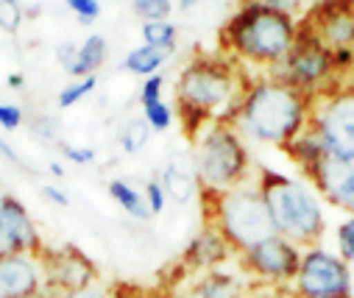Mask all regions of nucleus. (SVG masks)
Instances as JSON below:
<instances>
[{
    "instance_id": "obj_22",
    "label": "nucleus",
    "mask_w": 354,
    "mask_h": 298,
    "mask_svg": "<svg viewBox=\"0 0 354 298\" xmlns=\"http://www.w3.org/2000/svg\"><path fill=\"white\" fill-rule=\"evenodd\" d=\"M167 53L165 50H156V48H151V45H137V48H131L129 53H126V59H123V70H129L131 75H137V78H148V75H156V73H162V67L167 64Z\"/></svg>"
},
{
    "instance_id": "obj_14",
    "label": "nucleus",
    "mask_w": 354,
    "mask_h": 298,
    "mask_svg": "<svg viewBox=\"0 0 354 298\" xmlns=\"http://www.w3.org/2000/svg\"><path fill=\"white\" fill-rule=\"evenodd\" d=\"M301 26L310 28L329 50L354 48V0H321Z\"/></svg>"
},
{
    "instance_id": "obj_1",
    "label": "nucleus",
    "mask_w": 354,
    "mask_h": 298,
    "mask_svg": "<svg viewBox=\"0 0 354 298\" xmlns=\"http://www.w3.org/2000/svg\"><path fill=\"white\" fill-rule=\"evenodd\" d=\"M251 73L223 53L193 56L176 78V118L193 142L209 123H232Z\"/></svg>"
},
{
    "instance_id": "obj_31",
    "label": "nucleus",
    "mask_w": 354,
    "mask_h": 298,
    "mask_svg": "<svg viewBox=\"0 0 354 298\" xmlns=\"http://www.w3.org/2000/svg\"><path fill=\"white\" fill-rule=\"evenodd\" d=\"M64 6L73 12V17L81 26H93L101 17V0H64Z\"/></svg>"
},
{
    "instance_id": "obj_28",
    "label": "nucleus",
    "mask_w": 354,
    "mask_h": 298,
    "mask_svg": "<svg viewBox=\"0 0 354 298\" xmlns=\"http://www.w3.org/2000/svg\"><path fill=\"white\" fill-rule=\"evenodd\" d=\"M240 6H251V9H265L274 15H285L299 20V15L304 12V0H240Z\"/></svg>"
},
{
    "instance_id": "obj_42",
    "label": "nucleus",
    "mask_w": 354,
    "mask_h": 298,
    "mask_svg": "<svg viewBox=\"0 0 354 298\" xmlns=\"http://www.w3.org/2000/svg\"><path fill=\"white\" fill-rule=\"evenodd\" d=\"M6 84H9V89H23L26 86V75L23 73H9L6 75Z\"/></svg>"
},
{
    "instance_id": "obj_23",
    "label": "nucleus",
    "mask_w": 354,
    "mask_h": 298,
    "mask_svg": "<svg viewBox=\"0 0 354 298\" xmlns=\"http://www.w3.org/2000/svg\"><path fill=\"white\" fill-rule=\"evenodd\" d=\"M140 37H142V45H151L156 50H165L167 56H173L176 48H179V28H176L173 20H151V23H142Z\"/></svg>"
},
{
    "instance_id": "obj_13",
    "label": "nucleus",
    "mask_w": 354,
    "mask_h": 298,
    "mask_svg": "<svg viewBox=\"0 0 354 298\" xmlns=\"http://www.w3.org/2000/svg\"><path fill=\"white\" fill-rule=\"evenodd\" d=\"M304 178L324 204L354 215V153H326Z\"/></svg>"
},
{
    "instance_id": "obj_11",
    "label": "nucleus",
    "mask_w": 354,
    "mask_h": 298,
    "mask_svg": "<svg viewBox=\"0 0 354 298\" xmlns=\"http://www.w3.org/2000/svg\"><path fill=\"white\" fill-rule=\"evenodd\" d=\"M42 273H45V298H56L62 292L81 290L93 281H101L98 265L75 245H45L39 254Z\"/></svg>"
},
{
    "instance_id": "obj_29",
    "label": "nucleus",
    "mask_w": 354,
    "mask_h": 298,
    "mask_svg": "<svg viewBox=\"0 0 354 298\" xmlns=\"http://www.w3.org/2000/svg\"><path fill=\"white\" fill-rule=\"evenodd\" d=\"M26 23V9L20 0H0V31L17 34Z\"/></svg>"
},
{
    "instance_id": "obj_9",
    "label": "nucleus",
    "mask_w": 354,
    "mask_h": 298,
    "mask_svg": "<svg viewBox=\"0 0 354 298\" xmlns=\"http://www.w3.org/2000/svg\"><path fill=\"white\" fill-rule=\"evenodd\" d=\"M301 251L290 240L274 234L268 240L257 243L254 248L243 251L237 257V270L251 281V287H268V290H290L299 265Z\"/></svg>"
},
{
    "instance_id": "obj_8",
    "label": "nucleus",
    "mask_w": 354,
    "mask_h": 298,
    "mask_svg": "<svg viewBox=\"0 0 354 298\" xmlns=\"http://www.w3.org/2000/svg\"><path fill=\"white\" fill-rule=\"evenodd\" d=\"M288 295L290 298H354V270L335 251L324 245H310L301 251V265Z\"/></svg>"
},
{
    "instance_id": "obj_15",
    "label": "nucleus",
    "mask_w": 354,
    "mask_h": 298,
    "mask_svg": "<svg viewBox=\"0 0 354 298\" xmlns=\"http://www.w3.org/2000/svg\"><path fill=\"white\" fill-rule=\"evenodd\" d=\"M0 298H45V273L39 257H0Z\"/></svg>"
},
{
    "instance_id": "obj_45",
    "label": "nucleus",
    "mask_w": 354,
    "mask_h": 298,
    "mask_svg": "<svg viewBox=\"0 0 354 298\" xmlns=\"http://www.w3.org/2000/svg\"><path fill=\"white\" fill-rule=\"evenodd\" d=\"M348 84H351V86H354V73H351V75H348Z\"/></svg>"
},
{
    "instance_id": "obj_5",
    "label": "nucleus",
    "mask_w": 354,
    "mask_h": 298,
    "mask_svg": "<svg viewBox=\"0 0 354 298\" xmlns=\"http://www.w3.org/2000/svg\"><path fill=\"white\" fill-rule=\"evenodd\" d=\"M198 201L204 207V223L221 232V237L234 251V259L243 251L254 248L257 243L277 234L268 207H265V198L254 178L223 192L201 189Z\"/></svg>"
},
{
    "instance_id": "obj_39",
    "label": "nucleus",
    "mask_w": 354,
    "mask_h": 298,
    "mask_svg": "<svg viewBox=\"0 0 354 298\" xmlns=\"http://www.w3.org/2000/svg\"><path fill=\"white\" fill-rule=\"evenodd\" d=\"M42 198H45V201H50L53 207H59V209H67L70 207V195L62 187H56V184H45L42 187Z\"/></svg>"
},
{
    "instance_id": "obj_20",
    "label": "nucleus",
    "mask_w": 354,
    "mask_h": 298,
    "mask_svg": "<svg viewBox=\"0 0 354 298\" xmlns=\"http://www.w3.org/2000/svg\"><path fill=\"white\" fill-rule=\"evenodd\" d=\"M109 59V42L104 34H90L75 53V64L70 70V78H86V75H98V70Z\"/></svg>"
},
{
    "instance_id": "obj_37",
    "label": "nucleus",
    "mask_w": 354,
    "mask_h": 298,
    "mask_svg": "<svg viewBox=\"0 0 354 298\" xmlns=\"http://www.w3.org/2000/svg\"><path fill=\"white\" fill-rule=\"evenodd\" d=\"M56 298H112V287L104 284V281H93L81 290H73V292H62Z\"/></svg>"
},
{
    "instance_id": "obj_24",
    "label": "nucleus",
    "mask_w": 354,
    "mask_h": 298,
    "mask_svg": "<svg viewBox=\"0 0 354 298\" xmlns=\"http://www.w3.org/2000/svg\"><path fill=\"white\" fill-rule=\"evenodd\" d=\"M151 134H153V131H151V126L142 120V115H140V118H129V120L120 126V131H118V145H120L123 153L134 156V153H140V151L148 145Z\"/></svg>"
},
{
    "instance_id": "obj_33",
    "label": "nucleus",
    "mask_w": 354,
    "mask_h": 298,
    "mask_svg": "<svg viewBox=\"0 0 354 298\" xmlns=\"http://www.w3.org/2000/svg\"><path fill=\"white\" fill-rule=\"evenodd\" d=\"M31 134L37 137V140H42V142H48V145H59L62 140H59V120L56 118H50V115H37L34 120H31Z\"/></svg>"
},
{
    "instance_id": "obj_30",
    "label": "nucleus",
    "mask_w": 354,
    "mask_h": 298,
    "mask_svg": "<svg viewBox=\"0 0 354 298\" xmlns=\"http://www.w3.org/2000/svg\"><path fill=\"white\" fill-rule=\"evenodd\" d=\"M335 245H337V257L354 268V215H348L335 229Z\"/></svg>"
},
{
    "instance_id": "obj_43",
    "label": "nucleus",
    "mask_w": 354,
    "mask_h": 298,
    "mask_svg": "<svg viewBox=\"0 0 354 298\" xmlns=\"http://www.w3.org/2000/svg\"><path fill=\"white\" fill-rule=\"evenodd\" d=\"M173 3H176V6H179L182 12H190V9H196V6L201 3V0H173Z\"/></svg>"
},
{
    "instance_id": "obj_3",
    "label": "nucleus",
    "mask_w": 354,
    "mask_h": 298,
    "mask_svg": "<svg viewBox=\"0 0 354 298\" xmlns=\"http://www.w3.org/2000/svg\"><path fill=\"white\" fill-rule=\"evenodd\" d=\"M299 39V20L240 6L221 28V50L245 73L265 75L285 62Z\"/></svg>"
},
{
    "instance_id": "obj_44",
    "label": "nucleus",
    "mask_w": 354,
    "mask_h": 298,
    "mask_svg": "<svg viewBox=\"0 0 354 298\" xmlns=\"http://www.w3.org/2000/svg\"><path fill=\"white\" fill-rule=\"evenodd\" d=\"M48 170H50V176H56V178H62V176H64V165H62V162H50V165H48Z\"/></svg>"
},
{
    "instance_id": "obj_40",
    "label": "nucleus",
    "mask_w": 354,
    "mask_h": 298,
    "mask_svg": "<svg viewBox=\"0 0 354 298\" xmlns=\"http://www.w3.org/2000/svg\"><path fill=\"white\" fill-rule=\"evenodd\" d=\"M0 156H3V159H6L9 165H15V167H20V170H28V165H26V159H23V156H20V153H17V151H15V148H12V145H9V142H6L3 137H0Z\"/></svg>"
},
{
    "instance_id": "obj_35",
    "label": "nucleus",
    "mask_w": 354,
    "mask_h": 298,
    "mask_svg": "<svg viewBox=\"0 0 354 298\" xmlns=\"http://www.w3.org/2000/svg\"><path fill=\"white\" fill-rule=\"evenodd\" d=\"M59 151H62V156H64L67 162H73V165H78V167H86V165H93V162L98 159L95 148H90V145H70V142H59Z\"/></svg>"
},
{
    "instance_id": "obj_36",
    "label": "nucleus",
    "mask_w": 354,
    "mask_h": 298,
    "mask_svg": "<svg viewBox=\"0 0 354 298\" xmlns=\"http://www.w3.org/2000/svg\"><path fill=\"white\" fill-rule=\"evenodd\" d=\"M26 123V112L17 104H0V131H17Z\"/></svg>"
},
{
    "instance_id": "obj_27",
    "label": "nucleus",
    "mask_w": 354,
    "mask_h": 298,
    "mask_svg": "<svg viewBox=\"0 0 354 298\" xmlns=\"http://www.w3.org/2000/svg\"><path fill=\"white\" fill-rule=\"evenodd\" d=\"M142 120L151 126V131H167L176 120V109L167 104V101H156V104H148L142 106Z\"/></svg>"
},
{
    "instance_id": "obj_17",
    "label": "nucleus",
    "mask_w": 354,
    "mask_h": 298,
    "mask_svg": "<svg viewBox=\"0 0 354 298\" xmlns=\"http://www.w3.org/2000/svg\"><path fill=\"white\" fill-rule=\"evenodd\" d=\"M248 292H251V281L240 270L215 268L190 276L179 290V298H245Z\"/></svg>"
},
{
    "instance_id": "obj_19",
    "label": "nucleus",
    "mask_w": 354,
    "mask_h": 298,
    "mask_svg": "<svg viewBox=\"0 0 354 298\" xmlns=\"http://www.w3.org/2000/svg\"><path fill=\"white\" fill-rule=\"evenodd\" d=\"M282 153H285V156H288V159L307 176V173H310V170H313L329 151H326L324 140L318 137V131L307 126L301 134H296V137L282 148Z\"/></svg>"
},
{
    "instance_id": "obj_10",
    "label": "nucleus",
    "mask_w": 354,
    "mask_h": 298,
    "mask_svg": "<svg viewBox=\"0 0 354 298\" xmlns=\"http://www.w3.org/2000/svg\"><path fill=\"white\" fill-rule=\"evenodd\" d=\"M310 129L318 131L329 153H354V86L348 81L313 97Z\"/></svg>"
},
{
    "instance_id": "obj_12",
    "label": "nucleus",
    "mask_w": 354,
    "mask_h": 298,
    "mask_svg": "<svg viewBox=\"0 0 354 298\" xmlns=\"http://www.w3.org/2000/svg\"><path fill=\"white\" fill-rule=\"evenodd\" d=\"M42 248L45 240L28 207L17 195L3 192L0 195V257H15V254L39 257Z\"/></svg>"
},
{
    "instance_id": "obj_46",
    "label": "nucleus",
    "mask_w": 354,
    "mask_h": 298,
    "mask_svg": "<svg viewBox=\"0 0 354 298\" xmlns=\"http://www.w3.org/2000/svg\"><path fill=\"white\" fill-rule=\"evenodd\" d=\"M0 195H3V189H0Z\"/></svg>"
},
{
    "instance_id": "obj_32",
    "label": "nucleus",
    "mask_w": 354,
    "mask_h": 298,
    "mask_svg": "<svg viewBox=\"0 0 354 298\" xmlns=\"http://www.w3.org/2000/svg\"><path fill=\"white\" fill-rule=\"evenodd\" d=\"M142 195H145V204H148L151 218L165 212V207H167V195H165V187H162L159 178H148L145 187H142Z\"/></svg>"
},
{
    "instance_id": "obj_18",
    "label": "nucleus",
    "mask_w": 354,
    "mask_h": 298,
    "mask_svg": "<svg viewBox=\"0 0 354 298\" xmlns=\"http://www.w3.org/2000/svg\"><path fill=\"white\" fill-rule=\"evenodd\" d=\"M159 181L165 187L167 201L179 204V207L196 201V198L201 195V181H198V173H196V165H193V153H187V151L167 156V162L162 165Z\"/></svg>"
},
{
    "instance_id": "obj_4",
    "label": "nucleus",
    "mask_w": 354,
    "mask_h": 298,
    "mask_svg": "<svg viewBox=\"0 0 354 298\" xmlns=\"http://www.w3.org/2000/svg\"><path fill=\"white\" fill-rule=\"evenodd\" d=\"M274 229L279 237L290 240L299 248L321 245L326 232L324 201L307 178H293L271 167H259L254 176Z\"/></svg>"
},
{
    "instance_id": "obj_2",
    "label": "nucleus",
    "mask_w": 354,
    "mask_h": 298,
    "mask_svg": "<svg viewBox=\"0 0 354 298\" xmlns=\"http://www.w3.org/2000/svg\"><path fill=\"white\" fill-rule=\"evenodd\" d=\"M313 97L274 75H251L232 126L245 142L285 148L310 126Z\"/></svg>"
},
{
    "instance_id": "obj_16",
    "label": "nucleus",
    "mask_w": 354,
    "mask_h": 298,
    "mask_svg": "<svg viewBox=\"0 0 354 298\" xmlns=\"http://www.w3.org/2000/svg\"><path fill=\"white\" fill-rule=\"evenodd\" d=\"M234 259V251L229 248V243L221 237V232L215 226H201V232L187 243L185 254H182V270L190 276L196 273H207L215 268H226V262Z\"/></svg>"
},
{
    "instance_id": "obj_38",
    "label": "nucleus",
    "mask_w": 354,
    "mask_h": 298,
    "mask_svg": "<svg viewBox=\"0 0 354 298\" xmlns=\"http://www.w3.org/2000/svg\"><path fill=\"white\" fill-rule=\"evenodd\" d=\"M75 53H78V45L75 42H62L59 48H56V62H59V67L70 75V70H73V64H75Z\"/></svg>"
},
{
    "instance_id": "obj_25",
    "label": "nucleus",
    "mask_w": 354,
    "mask_h": 298,
    "mask_svg": "<svg viewBox=\"0 0 354 298\" xmlns=\"http://www.w3.org/2000/svg\"><path fill=\"white\" fill-rule=\"evenodd\" d=\"M98 86V75H86V78H70V84H64L56 95V106L59 109H73L75 104H81L84 97H90Z\"/></svg>"
},
{
    "instance_id": "obj_34",
    "label": "nucleus",
    "mask_w": 354,
    "mask_h": 298,
    "mask_svg": "<svg viewBox=\"0 0 354 298\" xmlns=\"http://www.w3.org/2000/svg\"><path fill=\"white\" fill-rule=\"evenodd\" d=\"M156 101H165V75L162 73L148 75L140 84V106H148V104H156Z\"/></svg>"
},
{
    "instance_id": "obj_21",
    "label": "nucleus",
    "mask_w": 354,
    "mask_h": 298,
    "mask_svg": "<svg viewBox=\"0 0 354 298\" xmlns=\"http://www.w3.org/2000/svg\"><path fill=\"white\" fill-rule=\"evenodd\" d=\"M106 189H109V198H112V201H115L129 218H134V221H151L145 195H142V189H137L131 181H126V178H112Z\"/></svg>"
},
{
    "instance_id": "obj_26",
    "label": "nucleus",
    "mask_w": 354,
    "mask_h": 298,
    "mask_svg": "<svg viewBox=\"0 0 354 298\" xmlns=\"http://www.w3.org/2000/svg\"><path fill=\"white\" fill-rule=\"evenodd\" d=\"M176 3L173 0H131V12L142 20V23H151V20H170Z\"/></svg>"
},
{
    "instance_id": "obj_6",
    "label": "nucleus",
    "mask_w": 354,
    "mask_h": 298,
    "mask_svg": "<svg viewBox=\"0 0 354 298\" xmlns=\"http://www.w3.org/2000/svg\"><path fill=\"white\" fill-rule=\"evenodd\" d=\"M190 153H193V165H196L201 189L223 192V189L251 181V176H254L248 142L240 137V131L232 123H209L193 140Z\"/></svg>"
},
{
    "instance_id": "obj_41",
    "label": "nucleus",
    "mask_w": 354,
    "mask_h": 298,
    "mask_svg": "<svg viewBox=\"0 0 354 298\" xmlns=\"http://www.w3.org/2000/svg\"><path fill=\"white\" fill-rule=\"evenodd\" d=\"M245 298H290L288 290H268V287H251Z\"/></svg>"
},
{
    "instance_id": "obj_7",
    "label": "nucleus",
    "mask_w": 354,
    "mask_h": 298,
    "mask_svg": "<svg viewBox=\"0 0 354 298\" xmlns=\"http://www.w3.org/2000/svg\"><path fill=\"white\" fill-rule=\"evenodd\" d=\"M268 75L296 86L299 92L310 95V97H318L324 95L326 89H332L335 84H340L343 78L337 75L335 70V62H332V50L310 31L299 23V39L296 45L290 48V53L285 56V62L279 67H274Z\"/></svg>"
}]
</instances>
